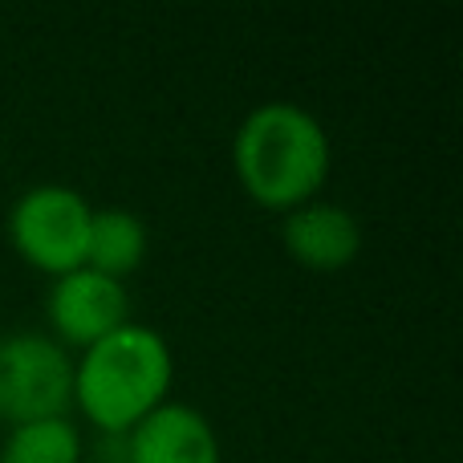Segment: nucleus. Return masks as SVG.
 Masks as SVG:
<instances>
[{
    "label": "nucleus",
    "mask_w": 463,
    "mask_h": 463,
    "mask_svg": "<svg viewBox=\"0 0 463 463\" xmlns=\"http://www.w3.org/2000/svg\"><path fill=\"white\" fill-rule=\"evenodd\" d=\"M122 463H224L220 435L192 402H163L130 435H122Z\"/></svg>",
    "instance_id": "nucleus-6"
},
{
    "label": "nucleus",
    "mask_w": 463,
    "mask_h": 463,
    "mask_svg": "<svg viewBox=\"0 0 463 463\" xmlns=\"http://www.w3.org/2000/svg\"><path fill=\"white\" fill-rule=\"evenodd\" d=\"M45 317L53 342L65 350H90L130 321V293L122 280L94 269H73L49 285Z\"/></svg>",
    "instance_id": "nucleus-5"
},
{
    "label": "nucleus",
    "mask_w": 463,
    "mask_h": 463,
    "mask_svg": "<svg viewBox=\"0 0 463 463\" xmlns=\"http://www.w3.org/2000/svg\"><path fill=\"white\" fill-rule=\"evenodd\" d=\"M90 220L94 208L78 187L37 184L8 208V240L29 269L57 280L73 269H86Z\"/></svg>",
    "instance_id": "nucleus-3"
},
{
    "label": "nucleus",
    "mask_w": 463,
    "mask_h": 463,
    "mask_svg": "<svg viewBox=\"0 0 463 463\" xmlns=\"http://www.w3.org/2000/svg\"><path fill=\"white\" fill-rule=\"evenodd\" d=\"M86 443L70 415L37 419V423L8 427L0 443V463H81Z\"/></svg>",
    "instance_id": "nucleus-9"
},
{
    "label": "nucleus",
    "mask_w": 463,
    "mask_h": 463,
    "mask_svg": "<svg viewBox=\"0 0 463 463\" xmlns=\"http://www.w3.org/2000/svg\"><path fill=\"white\" fill-rule=\"evenodd\" d=\"M285 252L309 272H342L362 252V224L350 208L329 200H309L288 212L280 224Z\"/></svg>",
    "instance_id": "nucleus-7"
},
{
    "label": "nucleus",
    "mask_w": 463,
    "mask_h": 463,
    "mask_svg": "<svg viewBox=\"0 0 463 463\" xmlns=\"http://www.w3.org/2000/svg\"><path fill=\"white\" fill-rule=\"evenodd\" d=\"M232 167L256 208L288 216L321 195L334 167V146L305 106L260 102L244 114L232 138Z\"/></svg>",
    "instance_id": "nucleus-1"
},
{
    "label": "nucleus",
    "mask_w": 463,
    "mask_h": 463,
    "mask_svg": "<svg viewBox=\"0 0 463 463\" xmlns=\"http://www.w3.org/2000/svg\"><path fill=\"white\" fill-rule=\"evenodd\" d=\"M73 407V358L49 334L0 337V423L21 427L37 419L70 415Z\"/></svg>",
    "instance_id": "nucleus-4"
},
{
    "label": "nucleus",
    "mask_w": 463,
    "mask_h": 463,
    "mask_svg": "<svg viewBox=\"0 0 463 463\" xmlns=\"http://www.w3.org/2000/svg\"><path fill=\"white\" fill-rule=\"evenodd\" d=\"M175 383V354L151 326L127 321L73 358V407L110 439L130 435L159 411Z\"/></svg>",
    "instance_id": "nucleus-2"
},
{
    "label": "nucleus",
    "mask_w": 463,
    "mask_h": 463,
    "mask_svg": "<svg viewBox=\"0 0 463 463\" xmlns=\"http://www.w3.org/2000/svg\"><path fill=\"white\" fill-rule=\"evenodd\" d=\"M146 260V224L130 208H94L86 244V269L127 285L130 272H138Z\"/></svg>",
    "instance_id": "nucleus-8"
}]
</instances>
